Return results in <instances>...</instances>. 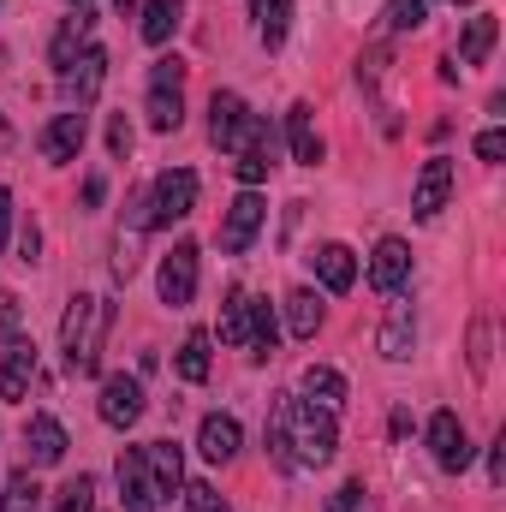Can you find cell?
Masks as SVG:
<instances>
[{
    "mask_svg": "<svg viewBox=\"0 0 506 512\" xmlns=\"http://www.w3.org/2000/svg\"><path fill=\"white\" fill-rule=\"evenodd\" d=\"M340 447V429H334V411L328 405H310L298 393H280L274 411H268V459L280 471H316L328 465Z\"/></svg>",
    "mask_w": 506,
    "mask_h": 512,
    "instance_id": "obj_1",
    "label": "cell"
},
{
    "mask_svg": "<svg viewBox=\"0 0 506 512\" xmlns=\"http://www.w3.org/2000/svg\"><path fill=\"white\" fill-rule=\"evenodd\" d=\"M108 328H114V304L84 292L66 304V322H60V352L72 364V376H96L102 364V346H108Z\"/></svg>",
    "mask_w": 506,
    "mask_h": 512,
    "instance_id": "obj_2",
    "label": "cell"
},
{
    "mask_svg": "<svg viewBox=\"0 0 506 512\" xmlns=\"http://www.w3.org/2000/svg\"><path fill=\"white\" fill-rule=\"evenodd\" d=\"M197 209V173L191 167H167L143 197H131V227L149 233V227H173Z\"/></svg>",
    "mask_w": 506,
    "mask_h": 512,
    "instance_id": "obj_3",
    "label": "cell"
},
{
    "mask_svg": "<svg viewBox=\"0 0 506 512\" xmlns=\"http://www.w3.org/2000/svg\"><path fill=\"white\" fill-rule=\"evenodd\" d=\"M209 137H215V149H233V155L274 143V131L262 126L251 108H245V96H233V90H215L209 96Z\"/></svg>",
    "mask_w": 506,
    "mask_h": 512,
    "instance_id": "obj_4",
    "label": "cell"
},
{
    "mask_svg": "<svg viewBox=\"0 0 506 512\" xmlns=\"http://www.w3.org/2000/svg\"><path fill=\"white\" fill-rule=\"evenodd\" d=\"M149 126L155 131L185 126V60H155V72H149Z\"/></svg>",
    "mask_w": 506,
    "mask_h": 512,
    "instance_id": "obj_5",
    "label": "cell"
},
{
    "mask_svg": "<svg viewBox=\"0 0 506 512\" xmlns=\"http://www.w3.org/2000/svg\"><path fill=\"white\" fill-rule=\"evenodd\" d=\"M155 286H161V304H173V310H185V304L197 298V245H191V239H179L173 251L161 256Z\"/></svg>",
    "mask_w": 506,
    "mask_h": 512,
    "instance_id": "obj_6",
    "label": "cell"
},
{
    "mask_svg": "<svg viewBox=\"0 0 506 512\" xmlns=\"http://www.w3.org/2000/svg\"><path fill=\"white\" fill-rule=\"evenodd\" d=\"M262 221H268V203H262L256 191H239V197L227 203V215H221V251L245 256L251 251V239L262 233Z\"/></svg>",
    "mask_w": 506,
    "mask_h": 512,
    "instance_id": "obj_7",
    "label": "cell"
},
{
    "mask_svg": "<svg viewBox=\"0 0 506 512\" xmlns=\"http://www.w3.org/2000/svg\"><path fill=\"white\" fill-rule=\"evenodd\" d=\"M102 78H108V54L102 48H84L66 72H60V96H66V108H90L96 102V90H102Z\"/></svg>",
    "mask_w": 506,
    "mask_h": 512,
    "instance_id": "obj_8",
    "label": "cell"
},
{
    "mask_svg": "<svg viewBox=\"0 0 506 512\" xmlns=\"http://www.w3.org/2000/svg\"><path fill=\"white\" fill-rule=\"evenodd\" d=\"M447 197H453V161L447 155H429L423 173H417V185H411V215L417 221H435L447 209Z\"/></svg>",
    "mask_w": 506,
    "mask_h": 512,
    "instance_id": "obj_9",
    "label": "cell"
},
{
    "mask_svg": "<svg viewBox=\"0 0 506 512\" xmlns=\"http://www.w3.org/2000/svg\"><path fill=\"white\" fill-rule=\"evenodd\" d=\"M429 453H435L441 471H465L471 465V435H465L459 411H435L429 417Z\"/></svg>",
    "mask_w": 506,
    "mask_h": 512,
    "instance_id": "obj_10",
    "label": "cell"
},
{
    "mask_svg": "<svg viewBox=\"0 0 506 512\" xmlns=\"http://www.w3.org/2000/svg\"><path fill=\"white\" fill-rule=\"evenodd\" d=\"M84 137H90V114H78V108H66V114H54V126L42 131V161H54V167H66V161H78V149H84Z\"/></svg>",
    "mask_w": 506,
    "mask_h": 512,
    "instance_id": "obj_11",
    "label": "cell"
},
{
    "mask_svg": "<svg viewBox=\"0 0 506 512\" xmlns=\"http://www.w3.org/2000/svg\"><path fill=\"white\" fill-rule=\"evenodd\" d=\"M96 411H102V423H108V429H131V423L143 417V382H137V376H108Z\"/></svg>",
    "mask_w": 506,
    "mask_h": 512,
    "instance_id": "obj_12",
    "label": "cell"
},
{
    "mask_svg": "<svg viewBox=\"0 0 506 512\" xmlns=\"http://www.w3.org/2000/svg\"><path fill=\"white\" fill-rule=\"evenodd\" d=\"M114 471H120L126 512H155V507H161V495H155V477H149V465H143V447H126Z\"/></svg>",
    "mask_w": 506,
    "mask_h": 512,
    "instance_id": "obj_13",
    "label": "cell"
},
{
    "mask_svg": "<svg viewBox=\"0 0 506 512\" xmlns=\"http://www.w3.org/2000/svg\"><path fill=\"white\" fill-rule=\"evenodd\" d=\"M30 376H36V346H30V340H6V346H0V399L18 405L24 387H30Z\"/></svg>",
    "mask_w": 506,
    "mask_h": 512,
    "instance_id": "obj_14",
    "label": "cell"
},
{
    "mask_svg": "<svg viewBox=\"0 0 506 512\" xmlns=\"http://www.w3.org/2000/svg\"><path fill=\"white\" fill-rule=\"evenodd\" d=\"M405 280H411V245H405V239H381L376 256H370V286L393 298Z\"/></svg>",
    "mask_w": 506,
    "mask_h": 512,
    "instance_id": "obj_15",
    "label": "cell"
},
{
    "mask_svg": "<svg viewBox=\"0 0 506 512\" xmlns=\"http://www.w3.org/2000/svg\"><path fill=\"white\" fill-rule=\"evenodd\" d=\"M143 465H149L161 501H173V495L185 489V453H179L173 441H149V447H143Z\"/></svg>",
    "mask_w": 506,
    "mask_h": 512,
    "instance_id": "obj_16",
    "label": "cell"
},
{
    "mask_svg": "<svg viewBox=\"0 0 506 512\" xmlns=\"http://www.w3.org/2000/svg\"><path fill=\"white\" fill-rule=\"evenodd\" d=\"M197 453H203L209 465H233V459H239V423L221 417V411H209L203 429H197Z\"/></svg>",
    "mask_w": 506,
    "mask_h": 512,
    "instance_id": "obj_17",
    "label": "cell"
},
{
    "mask_svg": "<svg viewBox=\"0 0 506 512\" xmlns=\"http://www.w3.org/2000/svg\"><path fill=\"white\" fill-rule=\"evenodd\" d=\"M24 453H30V471L60 465V459H66V429H60L54 417H30V429H24Z\"/></svg>",
    "mask_w": 506,
    "mask_h": 512,
    "instance_id": "obj_18",
    "label": "cell"
},
{
    "mask_svg": "<svg viewBox=\"0 0 506 512\" xmlns=\"http://www.w3.org/2000/svg\"><path fill=\"white\" fill-rule=\"evenodd\" d=\"M310 268H316V280L328 286V292H352V280H358V262L346 245H316L310 251Z\"/></svg>",
    "mask_w": 506,
    "mask_h": 512,
    "instance_id": "obj_19",
    "label": "cell"
},
{
    "mask_svg": "<svg viewBox=\"0 0 506 512\" xmlns=\"http://www.w3.org/2000/svg\"><path fill=\"white\" fill-rule=\"evenodd\" d=\"M286 137H292V161H298V167H316V161H322V131H316V114H310L304 102L286 114Z\"/></svg>",
    "mask_w": 506,
    "mask_h": 512,
    "instance_id": "obj_20",
    "label": "cell"
},
{
    "mask_svg": "<svg viewBox=\"0 0 506 512\" xmlns=\"http://www.w3.org/2000/svg\"><path fill=\"white\" fill-rule=\"evenodd\" d=\"M381 358H393V364H399V358H411V346H417V316H411V304H393V310H387V328H381Z\"/></svg>",
    "mask_w": 506,
    "mask_h": 512,
    "instance_id": "obj_21",
    "label": "cell"
},
{
    "mask_svg": "<svg viewBox=\"0 0 506 512\" xmlns=\"http://www.w3.org/2000/svg\"><path fill=\"white\" fill-rule=\"evenodd\" d=\"M90 24H96V18H90V12L78 6V12H72V18H66L60 30H54V42H48V66H60V72H66V66L78 60V48H84V36H90Z\"/></svg>",
    "mask_w": 506,
    "mask_h": 512,
    "instance_id": "obj_22",
    "label": "cell"
},
{
    "mask_svg": "<svg viewBox=\"0 0 506 512\" xmlns=\"http://www.w3.org/2000/svg\"><path fill=\"white\" fill-rule=\"evenodd\" d=\"M298 387H304V399H310V405H328V411L346 399V376H340V370H328V364H310V370L298 376Z\"/></svg>",
    "mask_w": 506,
    "mask_h": 512,
    "instance_id": "obj_23",
    "label": "cell"
},
{
    "mask_svg": "<svg viewBox=\"0 0 506 512\" xmlns=\"http://www.w3.org/2000/svg\"><path fill=\"white\" fill-rule=\"evenodd\" d=\"M221 346H251V292H227V304H221Z\"/></svg>",
    "mask_w": 506,
    "mask_h": 512,
    "instance_id": "obj_24",
    "label": "cell"
},
{
    "mask_svg": "<svg viewBox=\"0 0 506 512\" xmlns=\"http://www.w3.org/2000/svg\"><path fill=\"white\" fill-rule=\"evenodd\" d=\"M179 12H185V0H143V42L161 48L179 30Z\"/></svg>",
    "mask_w": 506,
    "mask_h": 512,
    "instance_id": "obj_25",
    "label": "cell"
},
{
    "mask_svg": "<svg viewBox=\"0 0 506 512\" xmlns=\"http://www.w3.org/2000/svg\"><path fill=\"white\" fill-rule=\"evenodd\" d=\"M286 328L298 334V340H316V328H322V304H316V292H286Z\"/></svg>",
    "mask_w": 506,
    "mask_h": 512,
    "instance_id": "obj_26",
    "label": "cell"
},
{
    "mask_svg": "<svg viewBox=\"0 0 506 512\" xmlns=\"http://www.w3.org/2000/svg\"><path fill=\"white\" fill-rule=\"evenodd\" d=\"M489 48H495V18H489V12H477V18L465 24V36H459V60H465V66H483V60H489Z\"/></svg>",
    "mask_w": 506,
    "mask_h": 512,
    "instance_id": "obj_27",
    "label": "cell"
},
{
    "mask_svg": "<svg viewBox=\"0 0 506 512\" xmlns=\"http://www.w3.org/2000/svg\"><path fill=\"white\" fill-rule=\"evenodd\" d=\"M286 24H292V0H256V36H262V48H280Z\"/></svg>",
    "mask_w": 506,
    "mask_h": 512,
    "instance_id": "obj_28",
    "label": "cell"
},
{
    "mask_svg": "<svg viewBox=\"0 0 506 512\" xmlns=\"http://www.w3.org/2000/svg\"><path fill=\"white\" fill-rule=\"evenodd\" d=\"M0 512H42V483H36V471L24 465L12 483H6V495H0Z\"/></svg>",
    "mask_w": 506,
    "mask_h": 512,
    "instance_id": "obj_29",
    "label": "cell"
},
{
    "mask_svg": "<svg viewBox=\"0 0 506 512\" xmlns=\"http://www.w3.org/2000/svg\"><path fill=\"white\" fill-rule=\"evenodd\" d=\"M179 376L191 387L209 382V334L197 328V334H185V346H179Z\"/></svg>",
    "mask_w": 506,
    "mask_h": 512,
    "instance_id": "obj_30",
    "label": "cell"
},
{
    "mask_svg": "<svg viewBox=\"0 0 506 512\" xmlns=\"http://www.w3.org/2000/svg\"><path fill=\"white\" fill-rule=\"evenodd\" d=\"M274 340H280V328H274L268 298H251V358H274Z\"/></svg>",
    "mask_w": 506,
    "mask_h": 512,
    "instance_id": "obj_31",
    "label": "cell"
},
{
    "mask_svg": "<svg viewBox=\"0 0 506 512\" xmlns=\"http://www.w3.org/2000/svg\"><path fill=\"white\" fill-rule=\"evenodd\" d=\"M268 167H274V143H262V149H245L239 161H233V173H239V185L256 191L262 179H268Z\"/></svg>",
    "mask_w": 506,
    "mask_h": 512,
    "instance_id": "obj_32",
    "label": "cell"
},
{
    "mask_svg": "<svg viewBox=\"0 0 506 512\" xmlns=\"http://www.w3.org/2000/svg\"><path fill=\"white\" fill-rule=\"evenodd\" d=\"M54 512H96V477H72L54 495Z\"/></svg>",
    "mask_w": 506,
    "mask_h": 512,
    "instance_id": "obj_33",
    "label": "cell"
},
{
    "mask_svg": "<svg viewBox=\"0 0 506 512\" xmlns=\"http://www.w3.org/2000/svg\"><path fill=\"white\" fill-rule=\"evenodd\" d=\"M489 346H495V328H489V316H477V328H471V376H489Z\"/></svg>",
    "mask_w": 506,
    "mask_h": 512,
    "instance_id": "obj_34",
    "label": "cell"
},
{
    "mask_svg": "<svg viewBox=\"0 0 506 512\" xmlns=\"http://www.w3.org/2000/svg\"><path fill=\"white\" fill-rule=\"evenodd\" d=\"M179 495H185V507H191V512H233L227 501H221V489H215V483H185Z\"/></svg>",
    "mask_w": 506,
    "mask_h": 512,
    "instance_id": "obj_35",
    "label": "cell"
},
{
    "mask_svg": "<svg viewBox=\"0 0 506 512\" xmlns=\"http://www.w3.org/2000/svg\"><path fill=\"white\" fill-rule=\"evenodd\" d=\"M429 0H387V30H417Z\"/></svg>",
    "mask_w": 506,
    "mask_h": 512,
    "instance_id": "obj_36",
    "label": "cell"
},
{
    "mask_svg": "<svg viewBox=\"0 0 506 512\" xmlns=\"http://www.w3.org/2000/svg\"><path fill=\"white\" fill-rule=\"evenodd\" d=\"M108 149H114V161H126V155H131V120H126V114H114V120H108Z\"/></svg>",
    "mask_w": 506,
    "mask_h": 512,
    "instance_id": "obj_37",
    "label": "cell"
},
{
    "mask_svg": "<svg viewBox=\"0 0 506 512\" xmlns=\"http://www.w3.org/2000/svg\"><path fill=\"white\" fill-rule=\"evenodd\" d=\"M6 340H18V298L12 292H0V346Z\"/></svg>",
    "mask_w": 506,
    "mask_h": 512,
    "instance_id": "obj_38",
    "label": "cell"
},
{
    "mask_svg": "<svg viewBox=\"0 0 506 512\" xmlns=\"http://www.w3.org/2000/svg\"><path fill=\"white\" fill-rule=\"evenodd\" d=\"M477 155H483V161H501V155H506V131L489 126L483 137H477Z\"/></svg>",
    "mask_w": 506,
    "mask_h": 512,
    "instance_id": "obj_39",
    "label": "cell"
},
{
    "mask_svg": "<svg viewBox=\"0 0 506 512\" xmlns=\"http://www.w3.org/2000/svg\"><path fill=\"white\" fill-rule=\"evenodd\" d=\"M358 495H364V483H340L334 501H328V512H358Z\"/></svg>",
    "mask_w": 506,
    "mask_h": 512,
    "instance_id": "obj_40",
    "label": "cell"
},
{
    "mask_svg": "<svg viewBox=\"0 0 506 512\" xmlns=\"http://www.w3.org/2000/svg\"><path fill=\"white\" fill-rule=\"evenodd\" d=\"M489 483H495V489L506 483V435L495 441V447H489Z\"/></svg>",
    "mask_w": 506,
    "mask_h": 512,
    "instance_id": "obj_41",
    "label": "cell"
},
{
    "mask_svg": "<svg viewBox=\"0 0 506 512\" xmlns=\"http://www.w3.org/2000/svg\"><path fill=\"white\" fill-rule=\"evenodd\" d=\"M36 251H42V233L24 227V233H18V262H36Z\"/></svg>",
    "mask_w": 506,
    "mask_h": 512,
    "instance_id": "obj_42",
    "label": "cell"
},
{
    "mask_svg": "<svg viewBox=\"0 0 506 512\" xmlns=\"http://www.w3.org/2000/svg\"><path fill=\"white\" fill-rule=\"evenodd\" d=\"M102 197H108V185H102V173H90V179H84V209H96Z\"/></svg>",
    "mask_w": 506,
    "mask_h": 512,
    "instance_id": "obj_43",
    "label": "cell"
},
{
    "mask_svg": "<svg viewBox=\"0 0 506 512\" xmlns=\"http://www.w3.org/2000/svg\"><path fill=\"white\" fill-rule=\"evenodd\" d=\"M6 227H12V191L0 185V251H6Z\"/></svg>",
    "mask_w": 506,
    "mask_h": 512,
    "instance_id": "obj_44",
    "label": "cell"
},
{
    "mask_svg": "<svg viewBox=\"0 0 506 512\" xmlns=\"http://www.w3.org/2000/svg\"><path fill=\"white\" fill-rule=\"evenodd\" d=\"M114 6H120V18H131V6H137V0H114Z\"/></svg>",
    "mask_w": 506,
    "mask_h": 512,
    "instance_id": "obj_45",
    "label": "cell"
},
{
    "mask_svg": "<svg viewBox=\"0 0 506 512\" xmlns=\"http://www.w3.org/2000/svg\"><path fill=\"white\" fill-rule=\"evenodd\" d=\"M447 6H471V0H447Z\"/></svg>",
    "mask_w": 506,
    "mask_h": 512,
    "instance_id": "obj_46",
    "label": "cell"
},
{
    "mask_svg": "<svg viewBox=\"0 0 506 512\" xmlns=\"http://www.w3.org/2000/svg\"><path fill=\"white\" fill-rule=\"evenodd\" d=\"M78 6H90V0H72V12H78Z\"/></svg>",
    "mask_w": 506,
    "mask_h": 512,
    "instance_id": "obj_47",
    "label": "cell"
}]
</instances>
